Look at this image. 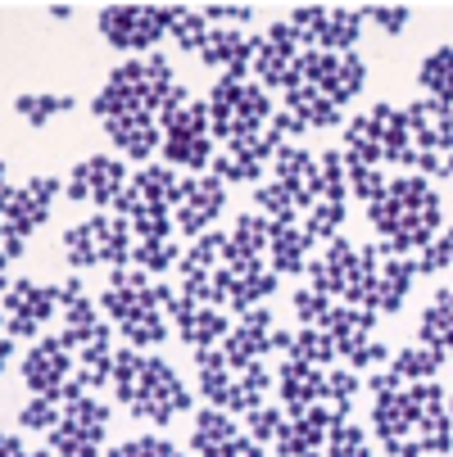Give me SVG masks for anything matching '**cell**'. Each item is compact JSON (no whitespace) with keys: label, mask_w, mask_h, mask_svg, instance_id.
I'll use <instances>...</instances> for the list:
<instances>
[{"label":"cell","mask_w":453,"mask_h":457,"mask_svg":"<svg viewBox=\"0 0 453 457\" xmlns=\"http://www.w3.org/2000/svg\"><path fill=\"white\" fill-rule=\"evenodd\" d=\"M63 263L73 272H91V268H127L132 263V249H137V236H132V222L127 218H113V213H96V218H82L78 227L63 231Z\"/></svg>","instance_id":"3957f363"},{"label":"cell","mask_w":453,"mask_h":457,"mask_svg":"<svg viewBox=\"0 0 453 457\" xmlns=\"http://www.w3.org/2000/svg\"><path fill=\"white\" fill-rule=\"evenodd\" d=\"M363 395V376L349 371V367H327V376H322V403H327L340 421L354 412V399Z\"/></svg>","instance_id":"4316f807"},{"label":"cell","mask_w":453,"mask_h":457,"mask_svg":"<svg viewBox=\"0 0 453 457\" xmlns=\"http://www.w3.org/2000/svg\"><path fill=\"white\" fill-rule=\"evenodd\" d=\"M290 308H295L299 326H317V321H322V312L331 308V299H327V295H317L313 286H299V290L290 295Z\"/></svg>","instance_id":"7bdbcfd3"},{"label":"cell","mask_w":453,"mask_h":457,"mask_svg":"<svg viewBox=\"0 0 453 457\" xmlns=\"http://www.w3.org/2000/svg\"><path fill=\"white\" fill-rule=\"evenodd\" d=\"M358 37H363V10H349V5H327V23H322V37L313 50H327V54H354L358 50Z\"/></svg>","instance_id":"603a6c76"},{"label":"cell","mask_w":453,"mask_h":457,"mask_svg":"<svg viewBox=\"0 0 453 457\" xmlns=\"http://www.w3.org/2000/svg\"><path fill=\"white\" fill-rule=\"evenodd\" d=\"M177 10H181V5H105V10L96 14V28H100V37H105L113 50L155 54V46L168 37Z\"/></svg>","instance_id":"5b68a950"},{"label":"cell","mask_w":453,"mask_h":457,"mask_svg":"<svg viewBox=\"0 0 453 457\" xmlns=\"http://www.w3.org/2000/svg\"><path fill=\"white\" fill-rule=\"evenodd\" d=\"M277 385V376L264 367V362H254L245 371H236L231 380V399H227V412H254L258 403H264V395Z\"/></svg>","instance_id":"484cf974"},{"label":"cell","mask_w":453,"mask_h":457,"mask_svg":"<svg viewBox=\"0 0 453 457\" xmlns=\"http://www.w3.org/2000/svg\"><path fill=\"white\" fill-rule=\"evenodd\" d=\"M109 385H113V399L146 426H168L172 417L190 412V403H196L168 358L141 353L132 345L113 353V380Z\"/></svg>","instance_id":"7a4b0ae2"},{"label":"cell","mask_w":453,"mask_h":457,"mask_svg":"<svg viewBox=\"0 0 453 457\" xmlns=\"http://www.w3.org/2000/svg\"><path fill=\"white\" fill-rule=\"evenodd\" d=\"M286 109L308 127V132H331V127H345V113L317 87H308V82H290L286 87Z\"/></svg>","instance_id":"d6986e66"},{"label":"cell","mask_w":453,"mask_h":457,"mask_svg":"<svg viewBox=\"0 0 453 457\" xmlns=\"http://www.w3.org/2000/svg\"><path fill=\"white\" fill-rule=\"evenodd\" d=\"M304 457H327V453H322V448H313V453H304Z\"/></svg>","instance_id":"11a10c76"},{"label":"cell","mask_w":453,"mask_h":457,"mask_svg":"<svg viewBox=\"0 0 453 457\" xmlns=\"http://www.w3.org/2000/svg\"><path fill=\"white\" fill-rule=\"evenodd\" d=\"M367 222L381 231V240H376L381 258H413L422 245L435 240V231L444 222V200L426 177L408 172L385 186L376 204H367Z\"/></svg>","instance_id":"6da1fadb"},{"label":"cell","mask_w":453,"mask_h":457,"mask_svg":"<svg viewBox=\"0 0 453 457\" xmlns=\"http://www.w3.org/2000/svg\"><path fill=\"white\" fill-rule=\"evenodd\" d=\"M345 177H349V195L363 200V204H376L385 195V186H390V177H385L381 168H349L345 163Z\"/></svg>","instance_id":"8d00e7d4"},{"label":"cell","mask_w":453,"mask_h":457,"mask_svg":"<svg viewBox=\"0 0 453 457\" xmlns=\"http://www.w3.org/2000/svg\"><path fill=\"white\" fill-rule=\"evenodd\" d=\"M286 408H268V403H258L254 412H245V435L254 444H277V435L286 430Z\"/></svg>","instance_id":"e575fe53"},{"label":"cell","mask_w":453,"mask_h":457,"mask_svg":"<svg viewBox=\"0 0 453 457\" xmlns=\"http://www.w3.org/2000/svg\"><path fill=\"white\" fill-rule=\"evenodd\" d=\"M277 395H281V408H286V417H299L304 408H313V403H322V367H308V362H299V358H286L277 371Z\"/></svg>","instance_id":"2e32d148"},{"label":"cell","mask_w":453,"mask_h":457,"mask_svg":"<svg viewBox=\"0 0 453 457\" xmlns=\"http://www.w3.org/2000/svg\"><path fill=\"white\" fill-rule=\"evenodd\" d=\"M222 204H227V186H222L214 172L181 177V200H177V209H172V227H177V236L200 240V236L218 222Z\"/></svg>","instance_id":"9c48e42d"},{"label":"cell","mask_w":453,"mask_h":457,"mask_svg":"<svg viewBox=\"0 0 453 457\" xmlns=\"http://www.w3.org/2000/svg\"><path fill=\"white\" fill-rule=\"evenodd\" d=\"M0 457H32V453L23 448L19 435H5V430H0Z\"/></svg>","instance_id":"7dc6e473"},{"label":"cell","mask_w":453,"mask_h":457,"mask_svg":"<svg viewBox=\"0 0 453 457\" xmlns=\"http://www.w3.org/2000/svg\"><path fill=\"white\" fill-rule=\"evenodd\" d=\"M59 421H63V408H59V403H50V399H37V395H32V399L19 408V426H23V430L50 435Z\"/></svg>","instance_id":"d590c367"},{"label":"cell","mask_w":453,"mask_h":457,"mask_svg":"<svg viewBox=\"0 0 453 457\" xmlns=\"http://www.w3.org/2000/svg\"><path fill=\"white\" fill-rule=\"evenodd\" d=\"M73 380V353L59 336H41L32 340V349L23 353V385L37 399L63 403V385Z\"/></svg>","instance_id":"8fae6325"},{"label":"cell","mask_w":453,"mask_h":457,"mask_svg":"<svg viewBox=\"0 0 453 457\" xmlns=\"http://www.w3.org/2000/svg\"><path fill=\"white\" fill-rule=\"evenodd\" d=\"M273 172H277L273 181H281V186L295 195L304 213L317 204V186H322L317 154H308L304 145H281V150H277V159H273Z\"/></svg>","instance_id":"9a60e30c"},{"label":"cell","mask_w":453,"mask_h":457,"mask_svg":"<svg viewBox=\"0 0 453 457\" xmlns=\"http://www.w3.org/2000/svg\"><path fill=\"white\" fill-rule=\"evenodd\" d=\"M254 213H264L268 222H299V200L281 186V181H268V186H254Z\"/></svg>","instance_id":"1f68e13d"},{"label":"cell","mask_w":453,"mask_h":457,"mask_svg":"<svg viewBox=\"0 0 453 457\" xmlns=\"http://www.w3.org/2000/svg\"><path fill=\"white\" fill-rule=\"evenodd\" d=\"M286 358H299V362H308V367H322V371H327V367H336L340 353H336V340L322 331V326H299Z\"/></svg>","instance_id":"83f0119b"},{"label":"cell","mask_w":453,"mask_h":457,"mask_svg":"<svg viewBox=\"0 0 453 457\" xmlns=\"http://www.w3.org/2000/svg\"><path fill=\"white\" fill-rule=\"evenodd\" d=\"M367 444V430L358 426V421H336L331 426V435H327V444H322V453H327V457H349V453H358Z\"/></svg>","instance_id":"74e56055"},{"label":"cell","mask_w":453,"mask_h":457,"mask_svg":"<svg viewBox=\"0 0 453 457\" xmlns=\"http://www.w3.org/2000/svg\"><path fill=\"white\" fill-rule=\"evenodd\" d=\"M5 336H10V331H5V312H0V340H5Z\"/></svg>","instance_id":"db71d44e"},{"label":"cell","mask_w":453,"mask_h":457,"mask_svg":"<svg viewBox=\"0 0 453 457\" xmlns=\"http://www.w3.org/2000/svg\"><path fill=\"white\" fill-rule=\"evenodd\" d=\"M363 19L376 23L385 37H399V32H408L413 10H408V5H363Z\"/></svg>","instance_id":"60d3db41"},{"label":"cell","mask_w":453,"mask_h":457,"mask_svg":"<svg viewBox=\"0 0 453 457\" xmlns=\"http://www.w3.org/2000/svg\"><path fill=\"white\" fill-rule=\"evenodd\" d=\"M308 231L299 222H273V240H268V263L277 277H299L308 268Z\"/></svg>","instance_id":"ac0fdd59"},{"label":"cell","mask_w":453,"mask_h":457,"mask_svg":"<svg viewBox=\"0 0 453 457\" xmlns=\"http://www.w3.org/2000/svg\"><path fill=\"white\" fill-rule=\"evenodd\" d=\"M417 82L426 91V100H440L453 109V46H440L422 59V69H417Z\"/></svg>","instance_id":"cb8c5ba5"},{"label":"cell","mask_w":453,"mask_h":457,"mask_svg":"<svg viewBox=\"0 0 453 457\" xmlns=\"http://www.w3.org/2000/svg\"><path fill=\"white\" fill-rule=\"evenodd\" d=\"M340 222H345V204H327V200H317L308 213H304V231L308 240H336L340 236Z\"/></svg>","instance_id":"836d02e7"},{"label":"cell","mask_w":453,"mask_h":457,"mask_svg":"<svg viewBox=\"0 0 453 457\" xmlns=\"http://www.w3.org/2000/svg\"><path fill=\"white\" fill-rule=\"evenodd\" d=\"M268 118H273V96L258 82H236V78L214 82V91H209V132L222 145L258 137Z\"/></svg>","instance_id":"277c9868"},{"label":"cell","mask_w":453,"mask_h":457,"mask_svg":"<svg viewBox=\"0 0 453 457\" xmlns=\"http://www.w3.org/2000/svg\"><path fill=\"white\" fill-rule=\"evenodd\" d=\"M345 362H349V371H376V367H385V362H390V345L367 340V345H363V349H354Z\"/></svg>","instance_id":"ee69618b"},{"label":"cell","mask_w":453,"mask_h":457,"mask_svg":"<svg viewBox=\"0 0 453 457\" xmlns=\"http://www.w3.org/2000/svg\"><path fill=\"white\" fill-rule=\"evenodd\" d=\"M200 63H209V69H222V78L249 82L254 37H245V32H240V28H231V23H218V28H209V37H205Z\"/></svg>","instance_id":"4fadbf2b"},{"label":"cell","mask_w":453,"mask_h":457,"mask_svg":"<svg viewBox=\"0 0 453 457\" xmlns=\"http://www.w3.org/2000/svg\"><path fill=\"white\" fill-rule=\"evenodd\" d=\"M417 336L426 349H440L444 358H453V286H440L431 308L422 312V326H417Z\"/></svg>","instance_id":"7402d4cb"},{"label":"cell","mask_w":453,"mask_h":457,"mask_svg":"<svg viewBox=\"0 0 453 457\" xmlns=\"http://www.w3.org/2000/svg\"><path fill=\"white\" fill-rule=\"evenodd\" d=\"M5 272H10V258H5V253H0V295H5V290H10V277H5Z\"/></svg>","instance_id":"c3c4849f"},{"label":"cell","mask_w":453,"mask_h":457,"mask_svg":"<svg viewBox=\"0 0 453 457\" xmlns=\"http://www.w3.org/2000/svg\"><path fill=\"white\" fill-rule=\"evenodd\" d=\"M444 408H449V417H453V395H449V403H444Z\"/></svg>","instance_id":"6f0895ef"},{"label":"cell","mask_w":453,"mask_h":457,"mask_svg":"<svg viewBox=\"0 0 453 457\" xmlns=\"http://www.w3.org/2000/svg\"><path fill=\"white\" fill-rule=\"evenodd\" d=\"M32 457H55V453H46V448H41V453H32Z\"/></svg>","instance_id":"9f6ffc18"},{"label":"cell","mask_w":453,"mask_h":457,"mask_svg":"<svg viewBox=\"0 0 453 457\" xmlns=\"http://www.w3.org/2000/svg\"><path fill=\"white\" fill-rule=\"evenodd\" d=\"M444 353L440 349H426V345H413V349H395L390 353V371L404 380V385H417V380H435L444 371Z\"/></svg>","instance_id":"d4e9b609"},{"label":"cell","mask_w":453,"mask_h":457,"mask_svg":"<svg viewBox=\"0 0 453 457\" xmlns=\"http://www.w3.org/2000/svg\"><path fill=\"white\" fill-rule=\"evenodd\" d=\"M5 186H10V163L0 159V190H5Z\"/></svg>","instance_id":"f907efd6"},{"label":"cell","mask_w":453,"mask_h":457,"mask_svg":"<svg viewBox=\"0 0 453 457\" xmlns=\"http://www.w3.org/2000/svg\"><path fill=\"white\" fill-rule=\"evenodd\" d=\"M168 317H172V326H177V340H181L190 353H196V349H218V345L227 340V331H231V321H227L222 308H205V303H196V299H186L181 290H177Z\"/></svg>","instance_id":"7c38bea8"},{"label":"cell","mask_w":453,"mask_h":457,"mask_svg":"<svg viewBox=\"0 0 453 457\" xmlns=\"http://www.w3.org/2000/svg\"><path fill=\"white\" fill-rule=\"evenodd\" d=\"M444 245H449V253H453V227H449V231H444Z\"/></svg>","instance_id":"f5cc1de1"},{"label":"cell","mask_w":453,"mask_h":457,"mask_svg":"<svg viewBox=\"0 0 453 457\" xmlns=\"http://www.w3.org/2000/svg\"><path fill=\"white\" fill-rule=\"evenodd\" d=\"M0 253H5V258H23L28 253V236L19 227H10V222H0Z\"/></svg>","instance_id":"f6af8a7d"},{"label":"cell","mask_w":453,"mask_h":457,"mask_svg":"<svg viewBox=\"0 0 453 457\" xmlns=\"http://www.w3.org/2000/svg\"><path fill=\"white\" fill-rule=\"evenodd\" d=\"M231 435H240V426L231 421V412L205 408L196 421H190V453H205V448H214V444H222V439H231Z\"/></svg>","instance_id":"f546056e"},{"label":"cell","mask_w":453,"mask_h":457,"mask_svg":"<svg viewBox=\"0 0 453 457\" xmlns=\"http://www.w3.org/2000/svg\"><path fill=\"white\" fill-rule=\"evenodd\" d=\"M78 109V100L73 96H14V113L32 127V132H41V127L50 122V118H63V113H73Z\"/></svg>","instance_id":"f1b7e54d"},{"label":"cell","mask_w":453,"mask_h":457,"mask_svg":"<svg viewBox=\"0 0 453 457\" xmlns=\"http://www.w3.org/2000/svg\"><path fill=\"white\" fill-rule=\"evenodd\" d=\"M413 258H381V272H376V290H372V312H399L408 290H413Z\"/></svg>","instance_id":"ffe728a7"},{"label":"cell","mask_w":453,"mask_h":457,"mask_svg":"<svg viewBox=\"0 0 453 457\" xmlns=\"http://www.w3.org/2000/svg\"><path fill=\"white\" fill-rule=\"evenodd\" d=\"M132 263L146 277H164V272H172L181 263V249H177V240H137Z\"/></svg>","instance_id":"4dcf8cb0"},{"label":"cell","mask_w":453,"mask_h":457,"mask_svg":"<svg viewBox=\"0 0 453 457\" xmlns=\"http://www.w3.org/2000/svg\"><path fill=\"white\" fill-rule=\"evenodd\" d=\"M105 137L113 141L118 159H132V163H150L155 150L164 145V132L150 113H118L105 122Z\"/></svg>","instance_id":"5bb4252c"},{"label":"cell","mask_w":453,"mask_h":457,"mask_svg":"<svg viewBox=\"0 0 453 457\" xmlns=\"http://www.w3.org/2000/svg\"><path fill=\"white\" fill-rule=\"evenodd\" d=\"M0 312H5L10 340H41L46 321L59 317V286L37 281V277H19L0 295Z\"/></svg>","instance_id":"52a82bcc"},{"label":"cell","mask_w":453,"mask_h":457,"mask_svg":"<svg viewBox=\"0 0 453 457\" xmlns=\"http://www.w3.org/2000/svg\"><path fill=\"white\" fill-rule=\"evenodd\" d=\"M46 14H50V19H73V5H50Z\"/></svg>","instance_id":"681fc988"},{"label":"cell","mask_w":453,"mask_h":457,"mask_svg":"<svg viewBox=\"0 0 453 457\" xmlns=\"http://www.w3.org/2000/svg\"><path fill=\"white\" fill-rule=\"evenodd\" d=\"M105 457H181L177 444L168 439H155V435H141V439H127V444H113Z\"/></svg>","instance_id":"ab89813d"},{"label":"cell","mask_w":453,"mask_h":457,"mask_svg":"<svg viewBox=\"0 0 453 457\" xmlns=\"http://www.w3.org/2000/svg\"><path fill=\"white\" fill-rule=\"evenodd\" d=\"M127 181H132V177H127V163L118 154H91V159L73 163L69 181H63V195H69V204L113 209V200L122 195Z\"/></svg>","instance_id":"ba28073f"},{"label":"cell","mask_w":453,"mask_h":457,"mask_svg":"<svg viewBox=\"0 0 453 457\" xmlns=\"http://www.w3.org/2000/svg\"><path fill=\"white\" fill-rule=\"evenodd\" d=\"M413 268H417V277H444V272H453V253H449V245L435 236L431 245H422V249L413 253Z\"/></svg>","instance_id":"f35d334b"},{"label":"cell","mask_w":453,"mask_h":457,"mask_svg":"<svg viewBox=\"0 0 453 457\" xmlns=\"http://www.w3.org/2000/svg\"><path fill=\"white\" fill-rule=\"evenodd\" d=\"M46 444H50V453L55 457H100V444H87V439H78L69 426H55L50 435H46Z\"/></svg>","instance_id":"b9f144b4"},{"label":"cell","mask_w":453,"mask_h":457,"mask_svg":"<svg viewBox=\"0 0 453 457\" xmlns=\"http://www.w3.org/2000/svg\"><path fill=\"white\" fill-rule=\"evenodd\" d=\"M109 421H113L109 403H100L91 395H78V399L63 403V426H69L78 439H87V444H105L109 439Z\"/></svg>","instance_id":"44dd1931"},{"label":"cell","mask_w":453,"mask_h":457,"mask_svg":"<svg viewBox=\"0 0 453 457\" xmlns=\"http://www.w3.org/2000/svg\"><path fill=\"white\" fill-rule=\"evenodd\" d=\"M317 326L336 340V353H340V358H349L354 349H363V345L372 340L376 312H367V308H349V303H331L327 312H322V321H317Z\"/></svg>","instance_id":"e0dca14e"},{"label":"cell","mask_w":453,"mask_h":457,"mask_svg":"<svg viewBox=\"0 0 453 457\" xmlns=\"http://www.w3.org/2000/svg\"><path fill=\"white\" fill-rule=\"evenodd\" d=\"M168 37L177 41V50H186V54L196 50V54H200V50H205V37H209V19H205L200 10H186V5H181L177 19H172V28H168Z\"/></svg>","instance_id":"d6a6232c"},{"label":"cell","mask_w":453,"mask_h":457,"mask_svg":"<svg viewBox=\"0 0 453 457\" xmlns=\"http://www.w3.org/2000/svg\"><path fill=\"white\" fill-rule=\"evenodd\" d=\"M349 457H376V453H372V448L363 444V448H358V453H349Z\"/></svg>","instance_id":"816d5d0a"},{"label":"cell","mask_w":453,"mask_h":457,"mask_svg":"<svg viewBox=\"0 0 453 457\" xmlns=\"http://www.w3.org/2000/svg\"><path fill=\"white\" fill-rule=\"evenodd\" d=\"M295 82H308L327 96L336 109H345L354 96H363L367 87V63L363 54H327V50H299V69Z\"/></svg>","instance_id":"8992f818"},{"label":"cell","mask_w":453,"mask_h":457,"mask_svg":"<svg viewBox=\"0 0 453 457\" xmlns=\"http://www.w3.org/2000/svg\"><path fill=\"white\" fill-rule=\"evenodd\" d=\"M55 195H63V181L50 177V172H37L23 186H5L0 190V222L19 227L23 236L41 231L50 222V200Z\"/></svg>","instance_id":"30bf717a"},{"label":"cell","mask_w":453,"mask_h":457,"mask_svg":"<svg viewBox=\"0 0 453 457\" xmlns=\"http://www.w3.org/2000/svg\"><path fill=\"white\" fill-rule=\"evenodd\" d=\"M200 14L205 19H240L245 23V19H254V5H205Z\"/></svg>","instance_id":"bcb514c9"}]
</instances>
